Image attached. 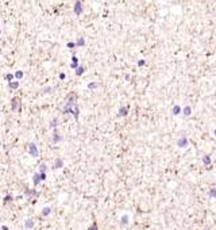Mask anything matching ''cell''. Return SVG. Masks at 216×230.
I'll list each match as a JSON object with an SVG mask.
<instances>
[{
	"instance_id": "obj_2",
	"label": "cell",
	"mask_w": 216,
	"mask_h": 230,
	"mask_svg": "<svg viewBox=\"0 0 216 230\" xmlns=\"http://www.w3.org/2000/svg\"><path fill=\"white\" fill-rule=\"evenodd\" d=\"M50 213V209H45V210H43V213H42V214H43V215H47V214H49Z\"/></svg>"
},
{
	"instance_id": "obj_1",
	"label": "cell",
	"mask_w": 216,
	"mask_h": 230,
	"mask_svg": "<svg viewBox=\"0 0 216 230\" xmlns=\"http://www.w3.org/2000/svg\"><path fill=\"white\" fill-rule=\"evenodd\" d=\"M33 226H34V222L31 221V219H29V221L26 222V227H27V229H30V227H33Z\"/></svg>"
}]
</instances>
